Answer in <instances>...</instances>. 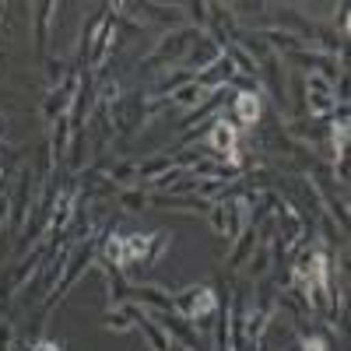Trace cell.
Masks as SVG:
<instances>
[{
	"mask_svg": "<svg viewBox=\"0 0 351 351\" xmlns=\"http://www.w3.org/2000/svg\"><path fill=\"white\" fill-rule=\"evenodd\" d=\"M172 306H180L186 316H208L211 309H215V295L208 288H190V291H183L180 299H176Z\"/></svg>",
	"mask_w": 351,
	"mask_h": 351,
	"instance_id": "1",
	"label": "cell"
},
{
	"mask_svg": "<svg viewBox=\"0 0 351 351\" xmlns=\"http://www.w3.org/2000/svg\"><path fill=\"white\" fill-rule=\"evenodd\" d=\"M211 148H215V152H225V155H228V162H239V148H236V127H232L228 120L215 123Z\"/></svg>",
	"mask_w": 351,
	"mask_h": 351,
	"instance_id": "2",
	"label": "cell"
},
{
	"mask_svg": "<svg viewBox=\"0 0 351 351\" xmlns=\"http://www.w3.org/2000/svg\"><path fill=\"white\" fill-rule=\"evenodd\" d=\"M36 351H60L56 344H49V341H43V344H36Z\"/></svg>",
	"mask_w": 351,
	"mask_h": 351,
	"instance_id": "5",
	"label": "cell"
},
{
	"mask_svg": "<svg viewBox=\"0 0 351 351\" xmlns=\"http://www.w3.org/2000/svg\"><path fill=\"white\" fill-rule=\"evenodd\" d=\"M236 112H239V120H243V123H253L256 116H260V99H256V92H243V95H236Z\"/></svg>",
	"mask_w": 351,
	"mask_h": 351,
	"instance_id": "3",
	"label": "cell"
},
{
	"mask_svg": "<svg viewBox=\"0 0 351 351\" xmlns=\"http://www.w3.org/2000/svg\"><path fill=\"white\" fill-rule=\"evenodd\" d=\"M302 351H327V344L319 341V337H309V341L302 344Z\"/></svg>",
	"mask_w": 351,
	"mask_h": 351,
	"instance_id": "4",
	"label": "cell"
}]
</instances>
